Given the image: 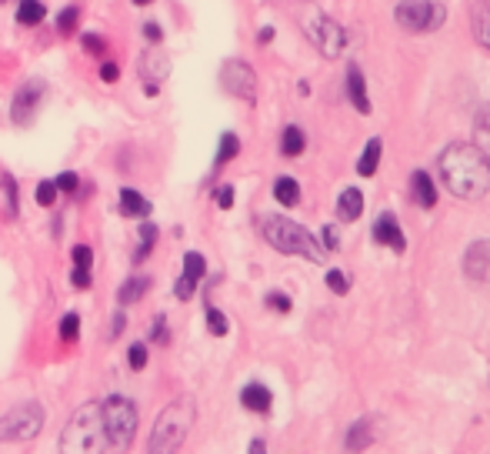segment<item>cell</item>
Wrapping results in <instances>:
<instances>
[{"instance_id": "5", "label": "cell", "mask_w": 490, "mask_h": 454, "mask_svg": "<svg viewBox=\"0 0 490 454\" xmlns=\"http://www.w3.org/2000/svg\"><path fill=\"white\" fill-rule=\"evenodd\" d=\"M103 414V431H107V441L117 448V451H127L137 434V421H141V411L137 404L127 398V394H111L107 401H101Z\"/></svg>"}, {"instance_id": "3", "label": "cell", "mask_w": 490, "mask_h": 454, "mask_svg": "<svg viewBox=\"0 0 490 454\" xmlns=\"http://www.w3.org/2000/svg\"><path fill=\"white\" fill-rule=\"evenodd\" d=\"M107 444L101 401L81 404L61 434V454H107Z\"/></svg>"}, {"instance_id": "45", "label": "cell", "mask_w": 490, "mask_h": 454, "mask_svg": "<svg viewBox=\"0 0 490 454\" xmlns=\"http://www.w3.org/2000/svg\"><path fill=\"white\" fill-rule=\"evenodd\" d=\"M141 34H143V41L147 44H163V27L157 21H147L141 27Z\"/></svg>"}, {"instance_id": "18", "label": "cell", "mask_w": 490, "mask_h": 454, "mask_svg": "<svg viewBox=\"0 0 490 454\" xmlns=\"http://www.w3.org/2000/svg\"><path fill=\"white\" fill-rule=\"evenodd\" d=\"M410 187H414V201H417L424 211H430V207L437 204V184L430 181L427 171H414V177H410Z\"/></svg>"}, {"instance_id": "49", "label": "cell", "mask_w": 490, "mask_h": 454, "mask_svg": "<svg viewBox=\"0 0 490 454\" xmlns=\"http://www.w3.org/2000/svg\"><path fill=\"white\" fill-rule=\"evenodd\" d=\"M247 454H267V444L260 441V438H254V441H250V451Z\"/></svg>"}, {"instance_id": "42", "label": "cell", "mask_w": 490, "mask_h": 454, "mask_svg": "<svg viewBox=\"0 0 490 454\" xmlns=\"http://www.w3.org/2000/svg\"><path fill=\"white\" fill-rule=\"evenodd\" d=\"M71 284H74V291H87L93 284V274L87 268H74L71 271Z\"/></svg>"}, {"instance_id": "37", "label": "cell", "mask_w": 490, "mask_h": 454, "mask_svg": "<svg viewBox=\"0 0 490 454\" xmlns=\"http://www.w3.org/2000/svg\"><path fill=\"white\" fill-rule=\"evenodd\" d=\"M151 340H153V344H163V348L171 344V324H167V318H163V314H157V318H153Z\"/></svg>"}, {"instance_id": "29", "label": "cell", "mask_w": 490, "mask_h": 454, "mask_svg": "<svg viewBox=\"0 0 490 454\" xmlns=\"http://www.w3.org/2000/svg\"><path fill=\"white\" fill-rule=\"evenodd\" d=\"M474 34H477V41L490 51V4L487 0H477V4H474Z\"/></svg>"}, {"instance_id": "28", "label": "cell", "mask_w": 490, "mask_h": 454, "mask_svg": "<svg viewBox=\"0 0 490 454\" xmlns=\"http://www.w3.org/2000/svg\"><path fill=\"white\" fill-rule=\"evenodd\" d=\"M77 27H81V7H77V4H67V7H61V11H57V17H54V31L64 34V37H71Z\"/></svg>"}, {"instance_id": "24", "label": "cell", "mask_w": 490, "mask_h": 454, "mask_svg": "<svg viewBox=\"0 0 490 454\" xmlns=\"http://www.w3.org/2000/svg\"><path fill=\"white\" fill-rule=\"evenodd\" d=\"M380 154H384V144H380V137H370L368 147H364V154L358 161V174L360 177H374L380 167Z\"/></svg>"}, {"instance_id": "2", "label": "cell", "mask_w": 490, "mask_h": 454, "mask_svg": "<svg viewBox=\"0 0 490 454\" xmlns=\"http://www.w3.org/2000/svg\"><path fill=\"white\" fill-rule=\"evenodd\" d=\"M260 234H264L267 244L274 251H280V254H294V258H304L310 261V264H324L327 258L320 241H317L304 224L290 221V217H280V214L260 217Z\"/></svg>"}, {"instance_id": "17", "label": "cell", "mask_w": 490, "mask_h": 454, "mask_svg": "<svg viewBox=\"0 0 490 454\" xmlns=\"http://www.w3.org/2000/svg\"><path fill=\"white\" fill-rule=\"evenodd\" d=\"M348 97L360 114H370V97H368V81L358 64H348Z\"/></svg>"}, {"instance_id": "27", "label": "cell", "mask_w": 490, "mask_h": 454, "mask_svg": "<svg viewBox=\"0 0 490 454\" xmlns=\"http://www.w3.org/2000/svg\"><path fill=\"white\" fill-rule=\"evenodd\" d=\"M141 244H137V251H133V264H141V261H147L153 254V248H157V224H151V221H141Z\"/></svg>"}, {"instance_id": "40", "label": "cell", "mask_w": 490, "mask_h": 454, "mask_svg": "<svg viewBox=\"0 0 490 454\" xmlns=\"http://www.w3.org/2000/svg\"><path fill=\"white\" fill-rule=\"evenodd\" d=\"M71 258H74V268H93V248L91 244H74L71 251Z\"/></svg>"}, {"instance_id": "46", "label": "cell", "mask_w": 490, "mask_h": 454, "mask_svg": "<svg viewBox=\"0 0 490 454\" xmlns=\"http://www.w3.org/2000/svg\"><path fill=\"white\" fill-rule=\"evenodd\" d=\"M101 81L103 84H117V81H121V67H117L113 61H103L101 64Z\"/></svg>"}, {"instance_id": "23", "label": "cell", "mask_w": 490, "mask_h": 454, "mask_svg": "<svg viewBox=\"0 0 490 454\" xmlns=\"http://www.w3.org/2000/svg\"><path fill=\"white\" fill-rule=\"evenodd\" d=\"M237 154H240V137H237L234 131H224V134H220V144H217V154H214V171H224Z\"/></svg>"}, {"instance_id": "35", "label": "cell", "mask_w": 490, "mask_h": 454, "mask_svg": "<svg viewBox=\"0 0 490 454\" xmlns=\"http://www.w3.org/2000/svg\"><path fill=\"white\" fill-rule=\"evenodd\" d=\"M54 184H57V194H77V191H81V174L64 171V174L54 177Z\"/></svg>"}, {"instance_id": "12", "label": "cell", "mask_w": 490, "mask_h": 454, "mask_svg": "<svg viewBox=\"0 0 490 454\" xmlns=\"http://www.w3.org/2000/svg\"><path fill=\"white\" fill-rule=\"evenodd\" d=\"M464 274L470 281H480V284H490V238L477 241L464 251Z\"/></svg>"}, {"instance_id": "8", "label": "cell", "mask_w": 490, "mask_h": 454, "mask_svg": "<svg viewBox=\"0 0 490 454\" xmlns=\"http://www.w3.org/2000/svg\"><path fill=\"white\" fill-rule=\"evenodd\" d=\"M304 34L310 37V44H314L317 51L324 54V57H330V61H338L340 54H344V47H348V31L334 17H327L320 11H310V17L304 21Z\"/></svg>"}, {"instance_id": "4", "label": "cell", "mask_w": 490, "mask_h": 454, "mask_svg": "<svg viewBox=\"0 0 490 454\" xmlns=\"http://www.w3.org/2000/svg\"><path fill=\"white\" fill-rule=\"evenodd\" d=\"M194 401L191 398H177L157 414L151 431V444H147V454H177L184 448L187 434L194 428Z\"/></svg>"}, {"instance_id": "25", "label": "cell", "mask_w": 490, "mask_h": 454, "mask_svg": "<svg viewBox=\"0 0 490 454\" xmlns=\"http://www.w3.org/2000/svg\"><path fill=\"white\" fill-rule=\"evenodd\" d=\"M274 201L280 207H297L300 204V184H297V177H277L274 181Z\"/></svg>"}, {"instance_id": "36", "label": "cell", "mask_w": 490, "mask_h": 454, "mask_svg": "<svg viewBox=\"0 0 490 454\" xmlns=\"http://www.w3.org/2000/svg\"><path fill=\"white\" fill-rule=\"evenodd\" d=\"M34 201L41 207H54L57 204V184H54V181H41L37 191H34Z\"/></svg>"}, {"instance_id": "6", "label": "cell", "mask_w": 490, "mask_h": 454, "mask_svg": "<svg viewBox=\"0 0 490 454\" xmlns=\"http://www.w3.org/2000/svg\"><path fill=\"white\" fill-rule=\"evenodd\" d=\"M394 21L407 34H434L447 21V7L440 0H400L394 7Z\"/></svg>"}, {"instance_id": "39", "label": "cell", "mask_w": 490, "mask_h": 454, "mask_svg": "<svg viewBox=\"0 0 490 454\" xmlns=\"http://www.w3.org/2000/svg\"><path fill=\"white\" fill-rule=\"evenodd\" d=\"M267 308L277 311V314H290L294 301H290V294H284V291H270V294H267Z\"/></svg>"}, {"instance_id": "26", "label": "cell", "mask_w": 490, "mask_h": 454, "mask_svg": "<svg viewBox=\"0 0 490 454\" xmlns=\"http://www.w3.org/2000/svg\"><path fill=\"white\" fill-rule=\"evenodd\" d=\"M307 147V134L297 124H287L284 134H280V154L284 157H300Z\"/></svg>"}, {"instance_id": "20", "label": "cell", "mask_w": 490, "mask_h": 454, "mask_svg": "<svg viewBox=\"0 0 490 454\" xmlns=\"http://www.w3.org/2000/svg\"><path fill=\"white\" fill-rule=\"evenodd\" d=\"M151 284L153 281L147 278V274H133V278H127L121 284V291H117V301H121V308H127V304H137V301H143L147 298V291H151Z\"/></svg>"}, {"instance_id": "31", "label": "cell", "mask_w": 490, "mask_h": 454, "mask_svg": "<svg viewBox=\"0 0 490 454\" xmlns=\"http://www.w3.org/2000/svg\"><path fill=\"white\" fill-rule=\"evenodd\" d=\"M81 47H83V54H91V57H107V54H111V41H107V37H103V34H83L81 37Z\"/></svg>"}, {"instance_id": "7", "label": "cell", "mask_w": 490, "mask_h": 454, "mask_svg": "<svg viewBox=\"0 0 490 454\" xmlns=\"http://www.w3.org/2000/svg\"><path fill=\"white\" fill-rule=\"evenodd\" d=\"M44 421H47V414H44L41 401L17 404L0 418V441H34L44 431Z\"/></svg>"}, {"instance_id": "48", "label": "cell", "mask_w": 490, "mask_h": 454, "mask_svg": "<svg viewBox=\"0 0 490 454\" xmlns=\"http://www.w3.org/2000/svg\"><path fill=\"white\" fill-rule=\"evenodd\" d=\"M257 41H260V44H270V41H274V27H260Z\"/></svg>"}, {"instance_id": "14", "label": "cell", "mask_w": 490, "mask_h": 454, "mask_svg": "<svg viewBox=\"0 0 490 454\" xmlns=\"http://www.w3.org/2000/svg\"><path fill=\"white\" fill-rule=\"evenodd\" d=\"M137 67H141L143 84H163V81H167V74H171V61H167V54H157V51H143Z\"/></svg>"}, {"instance_id": "52", "label": "cell", "mask_w": 490, "mask_h": 454, "mask_svg": "<svg viewBox=\"0 0 490 454\" xmlns=\"http://www.w3.org/2000/svg\"><path fill=\"white\" fill-rule=\"evenodd\" d=\"M0 4H7V0H0Z\"/></svg>"}, {"instance_id": "9", "label": "cell", "mask_w": 490, "mask_h": 454, "mask_svg": "<svg viewBox=\"0 0 490 454\" xmlns=\"http://www.w3.org/2000/svg\"><path fill=\"white\" fill-rule=\"evenodd\" d=\"M220 87H224L230 97H237V101L257 104V74L247 61L230 57V61L220 64Z\"/></svg>"}, {"instance_id": "32", "label": "cell", "mask_w": 490, "mask_h": 454, "mask_svg": "<svg viewBox=\"0 0 490 454\" xmlns=\"http://www.w3.org/2000/svg\"><path fill=\"white\" fill-rule=\"evenodd\" d=\"M57 334H61V340L74 344V340L81 338V314H77V311H67L61 318V324H57Z\"/></svg>"}, {"instance_id": "10", "label": "cell", "mask_w": 490, "mask_h": 454, "mask_svg": "<svg viewBox=\"0 0 490 454\" xmlns=\"http://www.w3.org/2000/svg\"><path fill=\"white\" fill-rule=\"evenodd\" d=\"M44 94H47V84L44 81H27L17 87V94H14L11 101V121L17 127H31V121L37 117V111H41V101Z\"/></svg>"}, {"instance_id": "30", "label": "cell", "mask_w": 490, "mask_h": 454, "mask_svg": "<svg viewBox=\"0 0 490 454\" xmlns=\"http://www.w3.org/2000/svg\"><path fill=\"white\" fill-rule=\"evenodd\" d=\"M204 274H207V258L201 254V251H187L184 254V278H191V281H204Z\"/></svg>"}, {"instance_id": "38", "label": "cell", "mask_w": 490, "mask_h": 454, "mask_svg": "<svg viewBox=\"0 0 490 454\" xmlns=\"http://www.w3.org/2000/svg\"><path fill=\"white\" fill-rule=\"evenodd\" d=\"M327 288L334 291V294H348V291H350V278L340 268H330V271H327Z\"/></svg>"}, {"instance_id": "1", "label": "cell", "mask_w": 490, "mask_h": 454, "mask_svg": "<svg viewBox=\"0 0 490 454\" xmlns=\"http://www.w3.org/2000/svg\"><path fill=\"white\" fill-rule=\"evenodd\" d=\"M437 171L444 187L460 201H480L490 191V157L470 141L444 147Z\"/></svg>"}, {"instance_id": "19", "label": "cell", "mask_w": 490, "mask_h": 454, "mask_svg": "<svg viewBox=\"0 0 490 454\" xmlns=\"http://www.w3.org/2000/svg\"><path fill=\"white\" fill-rule=\"evenodd\" d=\"M364 214V194H360L358 187H344L338 197V217L340 221H358V217Z\"/></svg>"}, {"instance_id": "50", "label": "cell", "mask_w": 490, "mask_h": 454, "mask_svg": "<svg viewBox=\"0 0 490 454\" xmlns=\"http://www.w3.org/2000/svg\"><path fill=\"white\" fill-rule=\"evenodd\" d=\"M143 94H147V97H157V94H161V84H143Z\"/></svg>"}, {"instance_id": "33", "label": "cell", "mask_w": 490, "mask_h": 454, "mask_svg": "<svg viewBox=\"0 0 490 454\" xmlns=\"http://www.w3.org/2000/svg\"><path fill=\"white\" fill-rule=\"evenodd\" d=\"M207 331H211L214 338H224V334H230V321H227L224 311L207 308Z\"/></svg>"}, {"instance_id": "44", "label": "cell", "mask_w": 490, "mask_h": 454, "mask_svg": "<svg viewBox=\"0 0 490 454\" xmlns=\"http://www.w3.org/2000/svg\"><path fill=\"white\" fill-rule=\"evenodd\" d=\"M320 248H324V251H338L340 248L338 227H334V224H327L324 231H320Z\"/></svg>"}, {"instance_id": "16", "label": "cell", "mask_w": 490, "mask_h": 454, "mask_svg": "<svg viewBox=\"0 0 490 454\" xmlns=\"http://www.w3.org/2000/svg\"><path fill=\"white\" fill-rule=\"evenodd\" d=\"M117 207H121L123 217H133V221H137V217L147 221L151 211H153V204L141 194V191H137V187H121V201H117Z\"/></svg>"}, {"instance_id": "41", "label": "cell", "mask_w": 490, "mask_h": 454, "mask_svg": "<svg viewBox=\"0 0 490 454\" xmlns=\"http://www.w3.org/2000/svg\"><path fill=\"white\" fill-rule=\"evenodd\" d=\"M197 294V281H191V278H184V274H181V278H177V284H174V298L177 301H191Z\"/></svg>"}, {"instance_id": "43", "label": "cell", "mask_w": 490, "mask_h": 454, "mask_svg": "<svg viewBox=\"0 0 490 454\" xmlns=\"http://www.w3.org/2000/svg\"><path fill=\"white\" fill-rule=\"evenodd\" d=\"M214 201H217V207H220V211H230V207H234V187L220 184L214 191Z\"/></svg>"}, {"instance_id": "22", "label": "cell", "mask_w": 490, "mask_h": 454, "mask_svg": "<svg viewBox=\"0 0 490 454\" xmlns=\"http://www.w3.org/2000/svg\"><path fill=\"white\" fill-rule=\"evenodd\" d=\"M47 21V4L44 0H21L17 4V24L21 27H37Z\"/></svg>"}, {"instance_id": "21", "label": "cell", "mask_w": 490, "mask_h": 454, "mask_svg": "<svg viewBox=\"0 0 490 454\" xmlns=\"http://www.w3.org/2000/svg\"><path fill=\"white\" fill-rule=\"evenodd\" d=\"M0 197H4V214L14 221L21 214V187H17L14 174H0Z\"/></svg>"}, {"instance_id": "34", "label": "cell", "mask_w": 490, "mask_h": 454, "mask_svg": "<svg viewBox=\"0 0 490 454\" xmlns=\"http://www.w3.org/2000/svg\"><path fill=\"white\" fill-rule=\"evenodd\" d=\"M151 361V354H147V344L143 340H133L131 348H127V364H131V371H143Z\"/></svg>"}, {"instance_id": "11", "label": "cell", "mask_w": 490, "mask_h": 454, "mask_svg": "<svg viewBox=\"0 0 490 454\" xmlns=\"http://www.w3.org/2000/svg\"><path fill=\"white\" fill-rule=\"evenodd\" d=\"M374 241L384 244V248H390V251H397V254L407 251V238H404V227H400L397 214L384 211V214L374 221Z\"/></svg>"}, {"instance_id": "13", "label": "cell", "mask_w": 490, "mask_h": 454, "mask_svg": "<svg viewBox=\"0 0 490 454\" xmlns=\"http://www.w3.org/2000/svg\"><path fill=\"white\" fill-rule=\"evenodd\" d=\"M374 438H377V431H374V418H358V421L350 424L348 438H344V448H348V454H360L374 444Z\"/></svg>"}, {"instance_id": "15", "label": "cell", "mask_w": 490, "mask_h": 454, "mask_svg": "<svg viewBox=\"0 0 490 454\" xmlns=\"http://www.w3.org/2000/svg\"><path fill=\"white\" fill-rule=\"evenodd\" d=\"M240 404H244L247 411L267 414L270 408H274V394H270V388H267V384L250 381V384H244V391H240Z\"/></svg>"}, {"instance_id": "47", "label": "cell", "mask_w": 490, "mask_h": 454, "mask_svg": "<svg viewBox=\"0 0 490 454\" xmlns=\"http://www.w3.org/2000/svg\"><path fill=\"white\" fill-rule=\"evenodd\" d=\"M127 331V314L123 311H113V321H111V340H117Z\"/></svg>"}, {"instance_id": "51", "label": "cell", "mask_w": 490, "mask_h": 454, "mask_svg": "<svg viewBox=\"0 0 490 454\" xmlns=\"http://www.w3.org/2000/svg\"><path fill=\"white\" fill-rule=\"evenodd\" d=\"M131 4H137V7H151L153 0H131Z\"/></svg>"}]
</instances>
